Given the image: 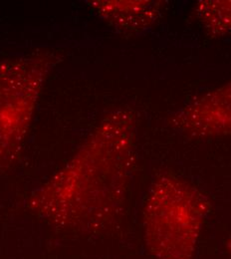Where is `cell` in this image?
I'll return each mask as SVG.
<instances>
[{
    "label": "cell",
    "mask_w": 231,
    "mask_h": 259,
    "mask_svg": "<svg viewBox=\"0 0 231 259\" xmlns=\"http://www.w3.org/2000/svg\"><path fill=\"white\" fill-rule=\"evenodd\" d=\"M35 197L36 209L66 230L91 233L118 215L128 191V141L96 139Z\"/></svg>",
    "instance_id": "cell-1"
},
{
    "label": "cell",
    "mask_w": 231,
    "mask_h": 259,
    "mask_svg": "<svg viewBox=\"0 0 231 259\" xmlns=\"http://www.w3.org/2000/svg\"><path fill=\"white\" fill-rule=\"evenodd\" d=\"M209 213V201L198 188L173 174L152 184L143 209L145 245L155 259H196Z\"/></svg>",
    "instance_id": "cell-2"
},
{
    "label": "cell",
    "mask_w": 231,
    "mask_h": 259,
    "mask_svg": "<svg viewBox=\"0 0 231 259\" xmlns=\"http://www.w3.org/2000/svg\"><path fill=\"white\" fill-rule=\"evenodd\" d=\"M173 123L191 136H231V81L187 106Z\"/></svg>",
    "instance_id": "cell-3"
},
{
    "label": "cell",
    "mask_w": 231,
    "mask_h": 259,
    "mask_svg": "<svg viewBox=\"0 0 231 259\" xmlns=\"http://www.w3.org/2000/svg\"><path fill=\"white\" fill-rule=\"evenodd\" d=\"M197 15L206 32L214 36L231 32V1H201Z\"/></svg>",
    "instance_id": "cell-4"
},
{
    "label": "cell",
    "mask_w": 231,
    "mask_h": 259,
    "mask_svg": "<svg viewBox=\"0 0 231 259\" xmlns=\"http://www.w3.org/2000/svg\"><path fill=\"white\" fill-rule=\"evenodd\" d=\"M226 248H227V253H228V257L231 259V233L229 234V237L227 239V243H226Z\"/></svg>",
    "instance_id": "cell-5"
}]
</instances>
